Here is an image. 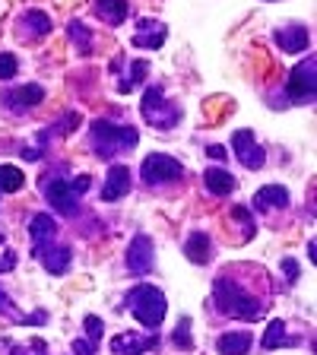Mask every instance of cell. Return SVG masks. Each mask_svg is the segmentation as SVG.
Wrapping results in <instances>:
<instances>
[{"mask_svg":"<svg viewBox=\"0 0 317 355\" xmlns=\"http://www.w3.org/2000/svg\"><path fill=\"white\" fill-rule=\"evenodd\" d=\"M213 302L219 304L222 314H229V318H241V320H257L264 314V304L257 302L254 295H248L235 279L229 276H219L213 286Z\"/></svg>","mask_w":317,"mask_h":355,"instance_id":"obj_1","label":"cell"},{"mask_svg":"<svg viewBox=\"0 0 317 355\" xmlns=\"http://www.w3.org/2000/svg\"><path fill=\"white\" fill-rule=\"evenodd\" d=\"M137 140H140L137 127L111 124V121H96L92 124V146L102 159H114V155L127 153V149L137 146Z\"/></svg>","mask_w":317,"mask_h":355,"instance_id":"obj_2","label":"cell"},{"mask_svg":"<svg viewBox=\"0 0 317 355\" xmlns=\"http://www.w3.org/2000/svg\"><path fill=\"white\" fill-rule=\"evenodd\" d=\"M127 308H130V314L140 320L143 327L155 330V327L165 320V308H169V304H165V295L155 286H137V288H130V295H127Z\"/></svg>","mask_w":317,"mask_h":355,"instance_id":"obj_3","label":"cell"},{"mask_svg":"<svg viewBox=\"0 0 317 355\" xmlns=\"http://www.w3.org/2000/svg\"><path fill=\"white\" fill-rule=\"evenodd\" d=\"M86 191H89V178L86 175L74 178V181L54 178V181L44 184V197H48V203H51L60 216H76L80 213V197Z\"/></svg>","mask_w":317,"mask_h":355,"instance_id":"obj_4","label":"cell"},{"mask_svg":"<svg viewBox=\"0 0 317 355\" xmlns=\"http://www.w3.org/2000/svg\"><path fill=\"white\" fill-rule=\"evenodd\" d=\"M143 118L159 130H171L181 121V108L175 102H165V92L159 86H149L143 96Z\"/></svg>","mask_w":317,"mask_h":355,"instance_id":"obj_5","label":"cell"},{"mask_svg":"<svg viewBox=\"0 0 317 355\" xmlns=\"http://www.w3.org/2000/svg\"><path fill=\"white\" fill-rule=\"evenodd\" d=\"M143 181L146 184H169V181H178V178L185 175L181 162L171 159V155H162V153H153L143 159V168H140Z\"/></svg>","mask_w":317,"mask_h":355,"instance_id":"obj_6","label":"cell"},{"mask_svg":"<svg viewBox=\"0 0 317 355\" xmlns=\"http://www.w3.org/2000/svg\"><path fill=\"white\" fill-rule=\"evenodd\" d=\"M286 86H289V96L295 98V102H311L317 92V60L314 58L302 60V64L289 73Z\"/></svg>","mask_w":317,"mask_h":355,"instance_id":"obj_7","label":"cell"},{"mask_svg":"<svg viewBox=\"0 0 317 355\" xmlns=\"http://www.w3.org/2000/svg\"><path fill=\"white\" fill-rule=\"evenodd\" d=\"M232 149H235L238 162L244 165V168L257 171L260 165H264V149L257 146V140H254V130H235L232 133Z\"/></svg>","mask_w":317,"mask_h":355,"instance_id":"obj_8","label":"cell"},{"mask_svg":"<svg viewBox=\"0 0 317 355\" xmlns=\"http://www.w3.org/2000/svg\"><path fill=\"white\" fill-rule=\"evenodd\" d=\"M155 263V251H153V241L149 235H137L127 248V266H130V273L137 276H146Z\"/></svg>","mask_w":317,"mask_h":355,"instance_id":"obj_9","label":"cell"},{"mask_svg":"<svg viewBox=\"0 0 317 355\" xmlns=\"http://www.w3.org/2000/svg\"><path fill=\"white\" fill-rule=\"evenodd\" d=\"M159 346V333L153 336H137V333H118L114 340H111V352L114 355H143L149 349Z\"/></svg>","mask_w":317,"mask_h":355,"instance_id":"obj_10","label":"cell"},{"mask_svg":"<svg viewBox=\"0 0 317 355\" xmlns=\"http://www.w3.org/2000/svg\"><path fill=\"white\" fill-rule=\"evenodd\" d=\"M127 193H130V168H124V165H114V168L108 171V178H105L102 200H105V203H114V200L127 197Z\"/></svg>","mask_w":317,"mask_h":355,"instance_id":"obj_11","label":"cell"},{"mask_svg":"<svg viewBox=\"0 0 317 355\" xmlns=\"http://www.w3.org/2000/svg\"><path fill=\"white\" fill-rule=\"evenodd\" d=\"M273 38L282 51H289V54H298L311 44V32L305 26H282V29H276Z\"/></svg>","mask_w":317,"mask_h":355,"instance_id":"obj_12","label":"cell"},{"mask_svg":"<svg viewBox=\"0 0 317 355\" xmlns=\"http://www.w3.org/2000/svg\"><path fill=\"white\" fill-rule=\"evenodd\" d=\"M29 235H32V241H35V254H38L44 244L54 241L58 225H54V219L48 213H38V216H32V222H29Z\"/></svg>","mask_w":317,"mask_h":355,"instance_id":"obj_13","label":"cell"},{"mask_svg":"<svg viewBox=\"0 0 317 355\" xmlns=\"http://www.w3.org/2000/svg\"><path fill=\"white\" fill-rule=\"evenodd\" d=\"M7 102H10L13 111H29V108H35L38 102H44V89L35 86V83H29V86L13 89V92L7 96Z\"/></svg>","mask_w":317,"mask_h":355,"instance_id":"obj_14","label":"cell"},{"mask_svg":"<svg viewBox=\"0 0 317 355\" xmlns=\"http://www.w3.org/2000/svg\"><path fill=\"white\" fill-rule=\"evenodd\" d=\"M35 257L44 260V270H48V273L60 276V273H67V270H70V260H74V254H70V248H42Z\"/></svg>","mask_w":317,"mask_h":355,"instance_id":"obj_15","label":"cell"},{"mask_svg":"<svg viewBox=\"0 0 317 355\" xmlns=\"http://www.w3.org/2000/svg\"><path fill=\"white\" fill-rule=\"evenodd\" d=\"M289 203V191L282 184H266L254 193V207L257 209H280Z\"/></svg>","mask_w":317,"mask_h":355,"instance_id":"obj_16","label":"cell"},{"mask_svg":"<svg viewBox=\"0 0 317 355\" xmlns=\"http://www.w3.org/2000/svg\"><path fill=\"white\" fill-rule=\"evenodd\" d=\"M162 42H165V26L162 22H153V19H143L137 35H133L137 48H159Z\"/></svg>","mask_w":317,"mask_h":355,"instance_id":"obj_17","label":"cell"},{"mask_svg":"<svg viewBox=\"0 0 317 355\" xmlns=\"http://www.w3.org/2000/svg\"><path fill=\"white\" fill-rule=\"evenodd\" d=\"M251 343H254L251 333H225V336H219L216 349H219V355H248Z\"/></svg>","mask_w":317,"mask_h":355,"instance_id":"obj_18","label":"cell"},{"mask_svg":"<svg viewBox=\"0 0 317 355\" xmlns=\"http://www.w3.org/2000/svg\"><path fill=\"white\" fill-rule=\"evenodd\" d=\"M96 13L108 26H121L127 19V0H96Z\"/></svg>","mask_w":317,"mask_h":355,"instance_id":"obj_19","label":"cell"},{"mask_svg":"<svg viewBox=\"0 0 317 355\" xmlns=\"http://www.w3.org/2000/svg\"><path fill=\"white\" fill-rule=\"evenodd\" d=\"M185 254L191 263H207L209 260V238L207 232H194L191 238L185 241Z\"/></svg>","mask_w":317,"mask_h":355,"instance_id":"obj_20","label":"cell"},{"mask_svg":"<svg viewBox=\"0 0 317 355\" xmlns=\"http://www.w3.org/2000/svg\"><path fill=\"white\" fill-rule=\"evenodd\" d=\"M203 184H207V191H213L216 197H225V193H232V187H235V178L222 168H209L207 175H203Z\"/></svg>","mask_w":317,"mask_h":355,"instance_id":"obj_21","label":"cell"},{"mask_svg":"<svg viewBox=\"0 0 317 355\" xmlns=\"http://www.w3.org/2000/svg\"><path fill=\"white\" fill-rule=\"evenodd\" d=\"M22 26H26V32H29L32 38H42L51 32V19H48V13H42V10H29V13L22 16Z\"/></svg>","mask_w":317,"mask_h":355,"instance_id":"obj_22","label":"cell"},{"mask_svg":"<svg viewBox=\"0 0 317 355\" xmlns=\"http://www.w3.org/2000/svg\"><path fill=\"white\" fill-rule=\"evenodd\" d=\"M22 184H26V175H22L16 165H0V191L16 193Z\"/></svg>","mask_w":317,"mask_h":355,"instance_id":"obj_23","label":"cell"},{"mask_svg":"<svg viewBox=\"0 0 317 355\" xmlns=\"http://www.w3.org/2000/svg\"><path fill=\"white\" fill-rule=\"evenodd\" d=\"M289 336H286V324L282 320H270V327H266L264 333V349H280V346H289Z\"/></svg>","mask_w":317,"mask_h":355,"instance_id":"obj_24","label":"cell"},{"mask_svg":"<svg viewBox=\"0 0 317 355\" xmlns=\"http://www.w3.org/2000/svg\"><path fill=\"white\" fill-rule=\"evenodd\" d=\"M70 38L80 44V51H89V48H92V35L86 32L83 22H70Z\"/></svg>","mask_w":317,"mask_h":355,"instance_id":"obj_25","label":"cell"},{"mask_svg":"<svg viewBox=\"0 0 317 355\" xmlns=\"http://www.w3.org/2000/svg\"><path fill=\"white\" fill-rule=\"evenodd\" d=\"M175 343H178L181 349H191V346H194V340H191V320H187V318H181V324H178Z\"/></svg>","mask_w":317,"mask_h":355,"instance_id":"obj_26","label":"cell"},{"mask_svg":"<svg viewBox=\"0 0 317 355\" xmlns=\"http://www.w3.org/2000/svg\"><path fill=\"white\" fill-rule=\"evenodd\" d=\"M13 266H16V254L3 244V235H0V273H7V270H13Z\"/></svg>","mask_w":317,"mask_h":355,"instance_id":"obj_27","label":"cell"},{"mask_svg":"<svg viewBox=\"0 0 317 355\" xmlns=\"http://www.w3.org/2000/svg\"><path fill=\"white\" fill-rule=\"evenodd\" d=\"M16 76V58L13 54H0V80H13Z\"/></svg>","mask_w":317,"mask_h":355,"instance_id":"obj_28","label":"cell"},{"mask_svg":"<svg viewBox=\"0 0 317 355\" xmlns=\"http://www.w3.org/2000/svg\"><path fill=\"white\" fill-rule=\"evenodd\" d=\"M86 330H89V343L102 340V320H98L96 314H89V318H86Z\"/></svg>","mask_w":317,"mask_h":355,"instance_id":"obj_29","label":"cell"},{"mask_svg":"<svg viewBox=\"0 0 317 355\" xmlns=\"http://www.w3.org/2000/svg\"><path fill=\"white\" fill-rule=\"evenodd\" d=\"M13 355H44V343L42 340H32L29 346H16Z\"/></svg>","mask_w":317,"mask_h":355,"instance_id":"obj_30","label":"cell"},{"mask_svg":"<svg viewBox=\"0 0 317 355\" xmlns=\"http://www.w3.org/2000/svg\"><path fill=\"white\" fill-rule=\"evenodd\" d=\"M146 70H149V64H146V60H137V64H133V80L127 83V89H133V86H137V83L143 80V73H146Z\"/></svg>","mask_w":317,"mask_h":355,"instance_id":"obj_31","label":"cell"},{"mask_svg":"<svg viewBox=\"0 0 317 355\" xmlns=\"http://www.w3.org/2000/svg\"><path fill=\"white\" fill-rule=\"evenodd\" d=\"M74 352H76V355H96V343L76 340V343H74Z\"/></svg>","mask_w":317,"mask_h":355,"instance_id":"obj_32","label":"cell"},{"mask_svg":"<svg viewBox=\"0 0 317 355\" xmlns=\"http://www.w3.org/2000/svg\"><path fill=\"white\" fill-rule=\"evenodd\" d=\"M282 266H286V273H289V282H295L298 279V263L295 260H282Z\"/></svg>","mask_w":317,"mask_h":355,"instance_id":"obj_33","label":"cell"},{"mask_svg":"<svg viewBox=\"0 0 317 355\" xmlns=\"http://www.w3.org/2000/svg\"><path fill=\"white\" fill-rule=\"evenodd\" d=\"M207 155H209V159H225L229 153H225L222 146H209V149H207Z\"/></svg>","mask_w":317,"mask_h":355,"instance_id":"obj_34","label":"cell"},{"mask_svg":"<svg viewBox=\"0 0 317 355\" xmlns=\"http://www.w3.org/2000/svg\"><path fill=\"white\" fill-rule=\"evenodd\" d=\"M7 304H10V298L3 295V288H0V308H7Z\"/></svg>","mask_w":317,"mask_h":355,"instance_id":"obj_35","label":"cell"}]
</instances>
